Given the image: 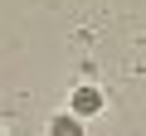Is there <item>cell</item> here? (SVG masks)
Masks as SVG:
<instances>
[{"instance_id":"6da1fadb","label":"cell","mask_w":146,"mask_h":136,"mask_svg":"<svg viewBox=\"0 0 146 136\" xmlns=\"http://www.w3.org/2000/svg\"><path fill=\"white\" fill-rule=\"evenodd\" d=\"M68 112H73V117H98V112H102V92H98L93 83L73 88V97H68Z\"/></svg>"},{"instance_id":"7a4b0ae2","label":"cell","mask_w":146,"mask_h":136,"mask_svg":"<svg viewBox=\"0 0 146 136\" xmlns=\"http://www.w3.org/2000/svg\"><path fill=\"white\" fill-rule=\"evenodd\" d=\"M49 136H83V117H73V112H63V117H54V126H49Z\"/></svg>"},{"instance_id":"3957f363","label":"cell","mask_w":146,"mask_h":136,"mask_svg":"<svg viewBox=\"0 0 146 136\" xmlns=\"http://www.w3.org/2000/svg\"><path fill=\"white\" fill-rule=\"evenodd\" d=\"M0 136H5V131H0Z\"/></svg>"}]
</instances>
